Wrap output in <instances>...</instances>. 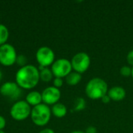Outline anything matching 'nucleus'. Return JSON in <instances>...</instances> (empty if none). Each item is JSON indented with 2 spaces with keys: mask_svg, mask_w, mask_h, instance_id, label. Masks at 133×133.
Returning a JSON list of instances; mask_svg holds the SVG:
<instances>
[{
  "mask_svg": "<svg viewBox=\"0 0 133 133\" xmlns=\"http://www.w3.org/2000/svg\"><path fill=\"white\" fill-rule=\"evenodd\" d=\"M15 79L20 88L24 90L33 89L40 81L39 70L33 65H26L16 72Z\"/></svg>",
  "mask_w": 133,
  "mask_h": 133,
  "instance_id": "nucleus-1",
  "label": "nucleus"
},
{
  "mask_svg": "<svg viewBox=\"0 0 133 133\" xmlns=\"http://www.w3.org/2000/svg\"><path fill=\"white\" fill-rule=\"evenodd\" d=\"M85 92L87 96L91 100L101 99L104 95L108 94V86L103 79L95 77L87 83Z\"/></svg>",
  "mask_w": 133,
  "mask_h": 133,
  "instance_id": "nucleus-2",
  "label": "nucleus"
},
{
  "mask_svg": "<svg viewBox=\"0 0 133 133\" xmlns=\"http://www.w3.org/2000/svg\"><path fill=\"white\" fill-rule=\"evenodd\" d=\"M51 116V111L48 105L41 103L35 107H33L31 110L30 118L34 125L37 126L46 125Z\"/></svg>",
  "mask_w": 133,
  "mask_h": 133,
  "instance_id": "nucleus-3",
  "label": "nucleus"
},
{
  "mask_svg": "<svg viewBox=\"0 0 133 133\" xmlns=\"http://www.w3.org/2000/svg\"><path fill=\"white\" fill-rule=\"evenodd\" d=\"M31 110L32 108L26 101H17L10 109V115L16 121H23L30 116Z\"/></svg>",
  "mask_w": 133,
  "mask_h": 133,
  "instance_id": "nucleus-4",
  "label": "nucleus"
},
{
  "mask_svg": "<svg viewBox=\"0 0 133 133\" xmlns=\"http://www.w3.org/2000/svg\"><path fill=\"white\" fill-rule=\"evenodd\" d=\"M71 65L74 72L79 74L84 73L90 68V58L86 52H79L72 57Z\"/></svg>",
  "mask_w": 133,
  "mask_h": 133,
  "instance_id": "nucleus-5",
  "label": "nucleus"
},
{
  "mask_svg": "<svg viewBox=\"0 0 133 133\" xmlns=\"http://www.w3.org/2000/svg\"><path fill=\"white\" fill-rule=\"evenodd\" d=\"M17 53L15 48L10 44L0 46V64L4 66H11L16 63Z\"/></svg>",
  "mask_w": 133,
  "mask_h": 133,
  "instance_id": "nucleus-6",
  "label": "nucleus"
},
{
  "mask_svg": "<svg viewBox=\"0 0 133 133\" xmlns=\"http://www.w3.org/2000/svg\"><path fill=\"white\" fill-rule=\"evenodd\" d=\"M55 77L65 78L70 72H72V68L71 62L66 58H59L54 62L51 68Z\"/></svg>",
  "mask_w": 133,
  "mask_h": 133,
  "instance_id": "nucleus-7",
  "label": "nucleus"
},
{
  "mask_svg": "<svg viewBox=\"0 0 133 133\" xmlns=\"http://www.w3.org/2000/svg\"><path fill=\"white\" fill-rule=\"evenodd\" d=\"M55 55L53 50L47 46H43L38 48L36 52V59L39 64L44 68H48L51 65L55 60Z\"/></svg>",
  "mask_w": 133,
  "mask_h": 133,
  "instance_id": "nucleus-8",
  "label": "nucleus"
},
{
  "mask_svg": "<svg viewBox=\"0 0 133 133\" xmlns=\"http://www.w3.org/2000/svg\"><path fill=\"white\" fill-rule=\"evenodd\" d=\"M0 94L9 99L17 100L20 97L22 90L16 82H5L0 87Z\"/></svg>",
  "mask_w": 133,
  "mask_h": 133,
  "instance_id": "nucleus-9",
  "label": "nucleus"
},
{
  "mask_svg": "<svg viewBox=\"0 0 133 133\" xmlns=\"http://www.w3.org/2000/svg\"><path fill=\"white\" fill-rule=\"evenodd\" d=\"M42 102L47 105H54L58 103L61 98V91L55 87H48L45 88L42 93Z\"/></svg>",
  "mask_w": 133,
  "mask_h": 133,
  "instance_id": "nucleus-10",
  "label": "nucleus"
},
{
  "mask_svg": "<svg viewBox=\"0 0 133 133\" xmlns=\"http://www.w3.org/2000/svg\"><path fill=\"white\" fill-rule=\"evenodd\" d=\"M108 95L111 101L118 102L125 99V97H126V91L122 87L115 86L108 90Z\"/></svg>",
  "mask_w": 133,
  "mask_h": 133,
  "instance_id": "nucleus-11",
  "label": "nucleus"
},
{
  "mask_svg": "<svg viewBox=\"0 0 133 133\" xmlns=\"http://www.w3.org/2000/svg\"><path fill=\"white\" fill-rule=\"evenodd\" d=\"M26 101L30 106L35 107L42 102V96L41 93L38 91H30L26 96Z\"/></svg>",
  "mask_w": 133,
  "mask_h": 133,
  "instance_id": "nucleus-12",
  "label": "nucleus"
},
{
  "mask_svg": "<svg viewBox=\"0 0 133 133\" xmlns=\"http://www.w3.org/2000/svg\"><path fill=\"white\" fill-rule=\"evenodd\" d=\"M51 111V115H53L55 117L58 118L65 117L67 114V108L65 106V104L62 103H57L52 105Z\"/></svg>",
  "mask_w": 133,
  "mask_h": 133,
  "instance_id": "nucleus-13",
  "label": "nucleus"
},
{
  "mask_svg": "<svg viewBox=\"0 0 133 133\" xmlns=\"http://www.w3.org/2000/svg\"><path fill=\"white\" fill-rule=\"evenodd\" d=\"M81 80L82 75L76 72H72L65 77V82L69 86H76L79 84Z\"/></svg>",
  "mask_w": 133,
  "mask_h": 133,
  "instance_id": "nucleus-14",
  "label": "nucleus"
},
{
  "mask_svg": "<svg viewBox=\"0 0 133 133\" xmlns=\"http://www.w3.org/2000/svg\"><path fill=\"white\" fill-rule=\"evenodd\" d=\"M39 75H40V80L44 82V83H48L52 80L53 79V73L51 69L44 68L42 70L39 71Z\"/></svg>",
  "mask_w": 133,
  "mask_h": 133,
  "instance_id": "nucleus-15",
  "label": "nucleus"
},
{
  "mask_svg": "<svg viewBox=\"0 0 133 133\" xmlns=\"http://www.w3.org/2000/svg\"><path fill=\"white\" fill-rule=\"evenodd\" d=\"M9 37V32L8 28L4 25L0 23V46L6 44Z\"/></svg>",
  "mask_w": 133,
  "mask_h": 133,
  "instance_id": "nucleus-16",
  "label": "nucleus"
},
{
  "mask_svg": "<svg viewBox=\"0 0 133 133\" xmlns=\"http://www.w3.org/2000/svg\"><path fill=\"white\" fill-rule=\"evenodd\" d=\"M87 102L83 97H77L75 99L73 103V111H80L86 108Z\"/></svg>",
  "mask_w": 133,
  "mask_h": 133,
  "instance_id": "nucleus-17",
  "label": "nucleus"
},
{
  "mask_svg": "<svg viewBox=\"0 0 133 133\" xmlns=\"http://www.w3.org/2000/svg\"><path fill=\"white\" fill-rule=\"evenodd\" d=\"M16 63L19 65L21 68L26 65L27 64V58L25 55H17V58H16Z\"/></svg>",
  "mask_w": 133,
  "mask_h": 133,
  "instance_id": "nucleus-18",
  "label": "nucleus"
},
{
  "mask_svg": "<svg viewBox=\"0 0 133 133\" xmlns=\"http://www.w3.org/2000/svg\"><path fill=\"white\" fill-rule=\"evenodd\" d=\"M120 73L124 77H129L132 76V68L127 65H124L121 68Z\"/></svg>",
  "mask_w": 133,
  "mask_h": 133,
  "instance_id": "nucleus-19",
  "label": "nucleus"
},
{
  "mask_svg": "<svg viewBox=\"0 0 133 133\" xmlns=\"http://www.w3.org/2000/svg\"><path fill=\"white\" fill-rule=\"evenodd\" d=\"M63 83H64V81L62 78H58V77H55L54 79H53V87L59 89L60 87H62L63 86Z\"/></svg>",
  "mask_w": 133,
  "mask_h": 133,
  "instance_id": "nucleus-20",
  "label": "nucleus"
},
{
  "mask_svg": "<svg viewBox=\"0 0 133 133\" xmlns=\"http://www.w3.org/2000/svg\"><path fill=\"white\" fill-rule=\"evenodd\" d=\"M126 59H127V62L129 65H132L133 67V50H131L128 55H127V57H126Z\"/></svg>",
  "mask_w": 133,
  "mask_h": 133,
  "instance_id": "nucleus-21",
  "label": "nucleus"
},
{
  "mask_svg": "<svg viewBox=\"0 0 133 133\" xmlns=\"http://www.w3.org/2000/svg\"><path fill=\"white\" fill-rule=\"evenodd\" d=\"M6 125V121H5V118L0 115V130H3L5 129Z\"/></svg>",
  "mask_w": 133,
  "mask_h": 133,
  "instance_id": "nucleus-22",
  "label": "nucleus"
},
{
  "mask_svg": "<svg viewBox=\"0 0 133 133\" xmlns=\"http://www.w3.org/2000/svg\"><path fill=\"white\" fill-rule=\"evenodd\" d=\"M97 129L96 127L94 126H89L87 128L86 131H85V133H97Z\"/></svg>",
  "mask_w": 133,
  "mask_h": 133,
  "instance_id": "nucleus-23",
  "label": "nucleus"
},
{
  "mask_svg": "<svg viewBox=\"0 0 133 133\" xmlns=\"http://www.w3.org/2000/svg\"><path fill=\"white\" fill-rule=\"evenodd\" d=\"M101 100V101H102L104 104H108V103L111 101V98L109 97V96H108V94L104 95V96Z\"/></svg>",
  "mask_w": 133,
  "mask_h": 133,
  "instance_id": "nucleus-24",
  "label": "nucleus"
},
{
  "mask_svg": "<svg viewBox=\"0 0 133 133\" xmlns=\"http://www.w3.org/2000/svg\"><path fill=\"white\" fill-rule=\"evenodd\" d=\"M39 133H55V131L51 129H49V128H47V129H44L43 130H41Z\"/></svg>",
  "mask_w": 133,
  "mask_h": 133,
  "instance_id": "nucleus-25",
  "label": "nucleus"
},
{
  "mask_svg": "<svg viewBox=\"0 0 133 133\" xmlns=\"http://www.w3.org/2000/svg\"><path fill=\"white\" fill-rule=\"evenodd\" d=\"M70 133H85L83 131H80V130H75V131H72V132Z\"/></svg>",
  "mask_w": 133,
  "mask_h": 133,
  "instance_id": "nucleus-26",
  "label": "nucleus"
},
{
  "mask_svg": "<svg viewBox=\"0 0 133 133\" xmlns=\"http://www.w3.org/2000/svg\"><path fill=\"white\" fill-rule=\"evenodd\" d=\"M2 71L0 69V81L2 80Z\"/></svg>",
  "mask_w": 133,
  "mask_h": 133,
  "instance_id": "nucleus-27",
  "label": "nucleus"
},
{
  "mask_svg": "<svg viewBox=\"0 0 133 133\" xmlns=\"http://www.w3.org/2000/svg\"><path fill=\"white\" fill-rule=\"evenodd\" d=\"M132 77V79H133V67L132 68V76H131Z\"/></svg>",
  "mask_w": 133,
  "mask_h": 133,
  "instance_id": "nucleus-28",
  "label": "nucleus"
},
{
  "mask_svg": "<svg viewBox=\"0 0 133 133\" xmlns=\"http://www.w3.org/2000/svg\"><path fill=\"white\" fill-rule=\"evenodd\" d=\"M0 133H5L3 130H0Z\"/></svg>",
  "mask_w": 133,
  "mask_h": 133,
  "instance_id": "nucleus-29",
  "label": "nucleus"
}]
</instances>
